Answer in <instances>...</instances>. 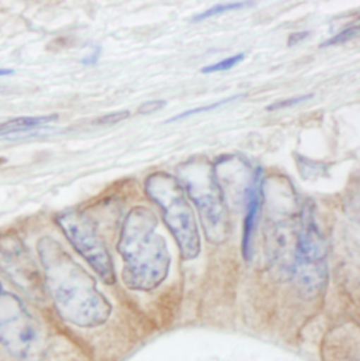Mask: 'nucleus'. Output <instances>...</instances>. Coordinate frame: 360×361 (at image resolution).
<instances>
[{
  "label": "nucleus",
  "instance_id": "f257e3e1",
  "mask_svg": "<svg viewBox=\"0 0 360 361\" xmlns=\"http://www.w3.org/2000/svg\"><path fill=\"white\" fill-rule=\"evenodd\" d=\"M38 253L45 286L59 315L79 328L103 325L112 314V305L99 293L93 277L51 238L38 242Z\"/></svg>",
  "mask_w": 360,
  "mask_h": 361
},
{
  "label": "nucleus",
  "instance_id": "f03ea898",
  "mask_svg": "<svg viewBox=\"0 0 360 361\" xmlns=\"http://www.w3.org/2000/svg\"><path fill=\"white\" fill-rule=\"evenodd\" d=\"M157 225L154 212L144 207L126 218L117 249L126 262L123 280L131 290L151 291L168 276L171 256L165 239L155 233Z\"/></svg>",
  "mask_w": 360,
  "mask_h": 361
},
{
  "label": "nucleus",
  "instance_id": "7ed1b4c3",
  "mask_svg": "<svg viewBox=\"0 0 360 361\" xmlns=\"http://www.w3.org/2000/svg\"><path fill=\"white\" fill-rule=\"evenodd\" d=\"M145 190L161 207L164 219L178 240L181 257L184 260L197 257L200 253V235L179 181L168 173L157 172L145 180Z\"/></svg>",
  "mask_w": 360,
  "mask_h": 361
},
{
  "label": "nucleus",
  "instance_id": "20e7f679",
  "mask_svg": "<svg viewBox=\"0 0 360 361\" xmlns=\"http://www.w3.org/2000/svg\"><path fill=\"white\" fill-rule=\"evenodd\" d=\"M179 179L198 209L210 242L225 239V201L215 179V169L205 161H188L179 168Z\"/></svg>",
  "mask_w": 360,
  "mask_h": 361
},
{
  "label": "nucleus",
  "instance_id": "39448f33",
  "mask_svg": "<svg viewBox=\"0 0 360 361\" xmlns=\"http://www.w3.org/2000/svg\"><path fill=\"white\" fill-rule=\"evenodd\" d=\"M301 291L314 297L327 283V243L314 221L311 207L303 208L294 250V269Z\"/></svg>",
  "mask_w": 360,
  "mask_h": 361
},
{
  "label": "nucleus",
  "instance_id": "423d86ee",
  "mask_svg": "<svg viewBox=\"0 0 360 361\" xmlns=\"http://www.w3.org/2000/svg\"><path fill=\"white\" fill-rule=\"evenodd\" d=\"M0 345L16 359L31 357L40 348V328L21 300L0 283Z\"/></svg>",
  "mask_w": 360,
  "mask_h": 361
},
{
  "label": "nucleus",
  "instance_id": "0eeeda50",
  "mask_svg": "<svg viewBox=\"0 0 360 361\" xmlns=\"http://www.w3.org/2000/svg\"><path fill=\"white\" fill-rule=\"evenodd\" d=\"M55 221L76 252L92 266L100 279L106 284H114L116 274L112 257L92 219L85 214L69 211L58 215Z\"/></svg>",
  "mask_w": 360,
  "mask_h": 361
},
{
  "label": "nucleus",
  "instance_id": "6e6552de",
  "mask_svg": "<svg viewBox=\"0 0 360 361\" xmlns=\"http://www.w3.org/2000/svg\"><path fill=\"white\" fill-rule=\"evenodd\" d=\"M0 273L31 300L45 298V284L40 271L23 242L16 236H0Z\"/></svg>",
  "mask_w": 360,
  "mask_h": 361
},
{
  "label": "nucleus",
  "instance_id": "1a4fd4ad",
  "mask_svg": "<svg viewBox=\"0 0 360 361\" xmlns=\"http://www.w3.org/2000/svg\"><path fill=\"white\" fill-rule=\"evenodd\" d=\"M324 361H359L358 329L342 326L335 329L324 342Z\"/></svg>",
  "mask_w": 360,
  "mask_h": 361
},
{
  "label": "nucleus",
  "instance_id": "9d476101",
  "mask_svg": "<svg viewBox=\"0 0 360 361\" xmlns=\"http://www.w3.org/2000/svg\"><path fill=\"white\" fill-rule=\"evenodd\" d=\"M262 198V171L258 169L253 175V180L246 192V215L244 221V235H242V252L245 260L252 259V238L256 225L258 212L260 208Z\"/></svg>",
  "mask_w": 360,
  "mask_h": 361
},
{
  "label": "nucleus",
  "instance_id": "9b49d317",
  "mask_svg": "<svg viewBox=\"0 0 360 361\" xmlns=\"http://www.w3.org/2000/svg\"><path fill=\"white\" fill-rule=\"evenodd\" d=\"M58 116H38V117H18L0 124V135L4 134H25L30 130L41 128L52 121H56Z\"/></svg>",
  "mask_w": 360,
  "mask_h": 361
},
{
  "label": "nucleus",
  "instance_id": "f8f14e48",
  "mask_svg": "<svg viewBox=\"0 0 360 361\" xmlns=\"http://www.w3.org/2000/svg\"><path fill=\"white\" fill-rule=\"evenodd\" d=\"M253 1H231V3H218L215 6H212L211 8L205 10L204 13L196 16L193 18V21H201V20H205V18H210L212 16H217V14H222V13H227V11H234V10H239V8H244L249 4H252Z\"/></svg>",
  "mask_w": 360,
  "mask_h": 361
},
{
  "label": "nucleus",
  "instance_id": "ddd939ff",
  "mask_svg": "<svg viewBox=\"0 0 360 361\" xmlns=\"http://www.w3.org/2000/svg\"><path fill=\"white\" fill-rule=\"evenodd\" d=\"M241 97H242V94H236V96H231V97L222 99V100H220V102H217V103H212V104H208V106H201V107H196V109H191V110L183 111V113H180L178 116H175L174 118L168 120L167 123L179 121V120H184V118H187V117L196 116V114H198V113H207V111L215 110V109H218V107H221V106H224V104H228V103H231V102H234V100H238V99H241Z\"/></svg>",
  "mask_w": 360,
  "mask_h": 361
},
{
  "label": "nucleus",
  "instance_id": "4468645a",
  "mask_svg": "<svg viewBox=\"0 0 360 361\" xmlns=\"http://www.w3.org/2000/svg\"><path fill=\"white\" fill-rule=\"evenodd\" d=\"M244 58H245V54L232 55V56H229V58L221 59V61L217 62V63H212V65H208V66L203 68V69H201V73H214V72L229 71V69H232L234 66H236L239 62H242Z\"/></svg>",
  "mask_w": 360,
  "mask_h": 361
},
{
  "label": "nucleus",
  "instance_id": "2eb2a0df",
  "mask_svg": "<svg viewBox=\"0 0 360 361\" xmlns=\"http://www.w3.org/2000/svg\"><path fill=\"white\" fill-rule=\"evenodd\" d=\"M358 34H359V25H358V24H354V25H351L349 28H345V30L341 31L340 34H337V35L331 37L330 39L324 41V42L321 44V48L338 45V44H344V42H347V41L355 38Z\"/></svg>",
  "mask_w": 360,
  "mask_h": 361
},
{
  "label": "nucleus",
  "instance_id": "dca6fc26",
  "mask_svg": "<svg viewBox=\"0 0 360 361\" xmlns=\"http://www.w3.org/2000/svg\"><path fill=\"white\" fill-rule=\"evenodd\" d=\"M314 94H301V96H296V97H290V99H284V100H280V102H276L270 106L266 107L268 111H275V110H280V109H287V107H293V106H297V104H301L310 99H313Z\"/></svg>",
  "mask_w": 360,
  "mask_h": 361
},
{
  "label": "nucleus",
  "instance_id": "f3484780",
  "mask_svg": "<svg viewBox=\"0 0 360 361\" xmlns=\"http://www.w3.org/2000/svg\"><path fill=\"white\" fill-rule=\"evenodd\" d=\"M130 111H119V113H113V114H107L103 116L100 118L96 120V124L99 126H112V124H117L126 118H128Z\"/></svg>",
  "mask_w": 360,
  "mask_h": 361
},
{
  "label": "nucleus",
  "instance_id": "a211bd4d",
  "mask_svg": "<svg viewBox=\"0 0 360 361\" xmlns=\"http://www.w3.org/2000/svg\"><path fill=\"white\" fill-rule=\"evenodd\" d=\"M165 106H167L165 100H152V102H147V103L141 104L140 109L137 110V113L143 114V116H148V114H152V113L164 109Z\"/></svg>",
  "mask_w": 360,
  "mask_h": 361
},
{
  "label": "nucleus",
  "instance_id": "6ab92c4d",
  "mask_svg": "<svg viewBox=\"0 0 360 361\" xmlns=\"http://www.w3.org/2000/svg\"><path fill=\"white\" fill-rule=\"evenodd\" d=\"M308 35H310V32H308V31H300V32H294V34H292V35L289 37L287 45H289V47H292V45H296V44H299L300 41L306 39Z\"/></svg>",
  "mask_w": 360,
  "mask_h": 361
},
{
  "label": "nucleus",
  "instance_id": "aec40b11",
  "mask_svg": "<svg viewBox=\"0 0 360 361\" xmlns=\"http://www.w3.org/2000/svg\"><path fill=\"white\" fill-rule=\"evenodd\" d=\"M99 52H100V49H96L95 55H92V56L83 59V63H86V65H88V63H95V62L97 61V58H99Z\"/></svg>",
  "mask_w": 360,
  "mask_h": 361
},
{
  "label": "nucleus",
  "instance_id": "412c9836",
  "mask_svg": "<svg viewBox=\"0 0 360 361\" xmlns=\"http://www.w3.org/2000/svg\"><path fill=\"white\" fill-rule=\"evenodd\" d=\"M13 71L11 69H0V76H7V75H11Z\"/></svg>",
  "mask_w": 360,
  "mask_h": 361
}]
</instances>
